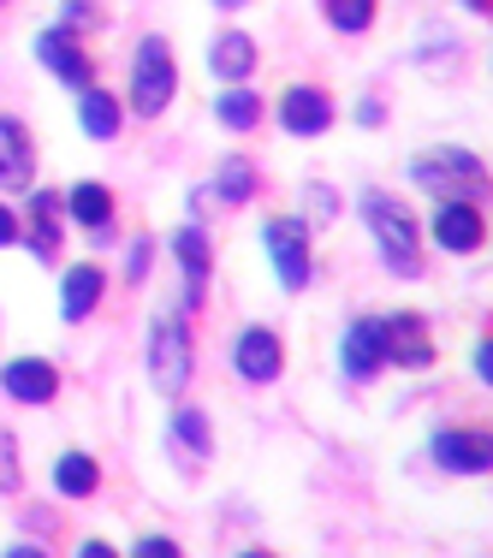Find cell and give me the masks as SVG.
Here are the masks:
<instances>
[{
    "label": "cell",
    "mask_w": 493,
    "mask_h": 558,
    "mask_svg": "<svg viewBox=\"0 0 493 558\" xmlns=\"http://www.w3.org/2000/svg\"><path fill=\"white\" fill-rule=\"evenodd\" d=\"M357 215H363L369 238H375V250H381V262L398 279H417L422 274V238H417V220H410V208L398 203V196L369 191L363 203H357Z\"/></svg>",
    "instance_id": "cell-1"
},
{
    "label": "cell",
    "mask_w": 493,
    "mask_h": 558,
    "mask_svg": "<svg viewBox=\"0 0 493 558\" xmlns=\"http://www.w3.org/2000/svg\"><path fill=\"white\" fill-rule=\"evenodd\" d=\"M143 368H149V387L161 392V398H184V392H191L196 351H191V327H184L179 315H155V322H149Z\"/></svg>",
    "instance_id": "cell-2"
},
{
    "label": "cell",
    "mask_w": 493,
    "mask_h": 558,
    "mask_svg": "<svg viewBox=\"0 0 493 558\" xmlns=\"http://www.w3.org/2000/svg\"><path fill=\"white\" fill-rule=\"evenodd\" d=\"M179 96V65H172L167 36H143L131 54V113L137 119H161Z\"/></svg>",
    "instance_id": "cell-3"
},
{
    "label": "cell",
    "mask_w": 493,
    "mask_h": 558,
    "mask_svg": "<svg viewBox=\"0 0 493 558\" xmlns=\"http://www.w3.org/2000/svg\"><path fill=\"white\" fill-rule=\"evenodd\" d=\"M410 179L422 184L429 196H464V203H476V196H488V167L482 155L470 149H422L417 161H410Z\"/></svg>",
    "instance_id": "cell-4"
},
{
    "label": "cell",
    "mask_w": 493,
    "mask_h": 558,
    "mask_svg": "<svg viewBox=\"0 0 493 558\" xmlns=\"http://www.w3.org/2000/svg\"><path fill=\"white\" fill-rule=\"evenodd\" d=\"M262 244L274 256V279L286 291H303L315 279V256H310V226L303 220H268L262 226Z\"/></svg>",
    "instance_id": "cell-5"
},
{
    "label": "cell",
    "mask_w": 493,
    "mask_h": 558,
    "mask_svg": "<svg viewBox=\"0 0 493 558\" xmlns=\"http://www.w3.org/2000/svg\"><path fill=\"white\" fill-rule=\"evenodd\" d=\"M232 368L250 387H274V380L286 375V344H279L274 327H244L232 344Z\"/></svg>",
    "instance_id": "cell-6"
},
{
    "label": "cell",
    "mask_w": 493,
    "mask_h": 558,
    "mask_svg": "<svg viewBox=\"0 0 493 558\" xmlns=\"http://www.w3.org/2000/svg\"><path fill=\"white\" fill-rule=\"evenodd\" d=\"M381 344H386V363H398V368H434V356H440L429 322H422L417 310L386 315V322H381Z\"/></svg>",
    "instance_id": "cell-7"
},
{
    "label": "cell",
    "mask_w": 493,
    "mask_h": 558,
    "mask_svg": "<svg viewBox=\"0 0 493 558\" xmlns=\"http://www.w3.org/2000/svg\"><path fill=\"white\" fill-rule=\"evenodd\" d=\"M482 238H488V215L476 203L446 196V203L434 208V244L446 250V256H470V250H482Z\"/></svg>",
    "instance_id": "cell-8"
},
{
    "label": "cell",
    "mask_w": 493,
    "mask_h": 558,
    "mask_svg": "<svg viewBox=\"0 0 493 558\" xmlns=\"http://www.w3.org/2000/svg\"><path fill=\"white\" fill-rule=\"evenodd\" d=\"M333 96L315 84H286V96H279V125H286V137H322L333 125Z\"/></svg>",
    "instance_id": "cell-9"
},
{
    "label": "cell",
    "mask_w": 493,
    "mask_h": 558,
    "mask_svg": "<svg viewBox=\"0 0 493 558\" xmlns=\"http://www.w3.org/2000/svg\"><path fill=\"white\" fill-rule=\"evenodd\" d=\"M339 368H345V380H375L381 368H386V344H381V322L375 315H357L351 327H345V344H339Z\"/></svg>",
    "instance_id": "cell-10"
},
{
    "label": "cell",
    "mask_w": 493,
    "mask_h": 558,
    "mask_svg": "<svg viewBox=\"0 0 493 558\" xmlns=\"http://www.w3.org/2000/svg\"><path fill=\"white\" fill-rule=\"evenodd\" d=\"M19 238L31 244V256H36V262H55V256H60V244H65V196L36 191V196H31V220L19 226Z\"/></svg>",
    "instance_id": "cell-11"
},
{
    "label": "cell",
    "mask_w": 493,
    "mask_h": 558,
    "mask_svg": "<svg viewBox=\"0 0 493 558\" xmlns=\"http://www.w3.org/2000/svg\"><path fill=\"white\" fill-rule=\"evenodd\" d=\"M429 451H434L440 470H452V475H488V463H493L488 434H476V428H440L429 440Z\"/></svg>",
    "instance_id": "cell-12"
},
{
    "label": "cell",
    "mask_w": 493,
    "mask_h": 558,
    "mask_svg": "<svg viewBox=\"0 0 493 558\" xmlns=\"http://www.w3.org/2000/svg\"><path fill=\"white\" fill-rule=\"evenodd\" d=\"M0 392L19 398V404H55L60 368L48 363V356H12V363L0 368Z\"/></svg>",
    "instance_id": "cell-13"
},
{
    "label": "cell",
    "mask_w": 493,
    "mask_h": 558,
    "mask_svg": "<svg viewBox=\"0 0 493 558\" xmlns=\"http://www.w3.org/2000/svg\"><path fill=\"white\" fill-rule=\"evenodd\" d=\"M36 60L48 65V72L60 77V84H72V89H84V84H96V65H89V54H84V43H77L72 31H43L36 36Z\"/></svg>",
    "instance_id": "cell-14"
},
{
    "label": "cell",
    "mask_w": 493,
    "mask_h": 558,
    "mask_svg": "<svg viewBox=\"0 0 493 558\" xmlns=\"http://www.w3.org/2000/svg\"><path fill=\"white\" fill-rule=\"evenodd\" d=\"M36 179V143L24 131V119L0 113V191H31Z\"/></svg>",
    "instance_id": "cell-15"
},
{
    "label": "cell",
    "mask_w": 493,
    "mask_h": 558,
    "mask_svg": "<svg viewBox=\"0 0 493 558\" xmlns=\"http://www.w3.org/2000/svg\"><path fill=\"white\" fill-rule=\"evenodd\" d=\"M101 298H108V274L96 268V262H77V268H65L60 279V315L65 322H89V315L101 310Z\"/></svg>",
    "instance_id": "cell-16"
},
{
    "label": "cell",
    "mask_w": 493,
    "mask_h": 558,
    "mask_svg": "<svg viewBox=\"0 0 493 558\" xmlns=\"http://www.w3.org/2000/svg\"><path fill=\"white\" fill-rule=\"evenodd\" d=\"M172 256L184 268V310H203V291H208V268H215V250H208V232L203 226H184L172 238Z\"/></svg>",
    "instance_id": "cell-17"
},
{
    "label": "cell",
    "mask_w": 493,
    "mask_h": 558,
    "mask_svg": "<svg viewBox=\"0 0 493 558\" xmlns=\"http://www.w3.org/2000/svg\"><path fill=\"white\" fill-rule=\"evenodd\" d=\"M172 451H179L184 470H203L215 458V428H208L203 410H172Z\"/></svg>",
    "instance_id": "cell-18"
},
{
    "label": "cell",
    "mask_w": 493,
    "mask_h": 558,
    "mask_svg": "<svg viewBox=\"0 0 493 558\" xmlns=\"http://www.w3.org/2000/svg\"><path fill=\"white\" fill-rule=\"evenodd\" d=\"M77 125H84V137L113 143L119 125H125V113H119V96H108V89H96V84H84V89H77Z\"/></svg>",
    "instance_id": "cell-19"
},
{
    "label": "cell",
    "mask_w": 493,
    "mask_h": 558,
    "mask_svg": "<svg viewBox=\"0 0 493 558\" xmlns=\"http://www.w3.org/2000/svg\"><path fill=\"white\" fill-rule=\"evenodd\" d=\"M65 215H72L101 244V238L113 232V191H108V184H77V191L65 196Z\"/></svg>",
    "instance_id": "cell-20"
},
{
    "label": "cell",
    "mask_w": 493,
    "mask_h": 558,
    "mask_svg": "<svg viewBox=\"0 0 493 558\" xmlns=\"http://www.w3.org/2000/svg\"><path fill=\"white\" fill-rule=\"evenodd\" d=\"M208 72L226 77V84H244V77L256 72V43H250L244 31H220L215 48H208Z\"/></svg>",
    "instance_id": "cell-21"
},
{
    "label": "cell",
    "mask_w": 493,
    "mask_h": 558,
    "mask_svg": "<svg viewBox=\"0 0 493 558\" xmlns=\"http://www.w3.org/2000/svg\"><path fill=\"white\" fill-rule=\"evenodd\" d=\"M101 487V463L89 451H60L55 458V494L65 499H89Z\"/></svg>",
    "instance_id": "cell-22"
},
{
    "label": "cell",
    "mask_w": 493,
    "mask_h": 558,
    "mask_svg": "<svg viewBox=\"0 0 493 558\" xmlns=\"http://www.w3.org/2000/svg\"><path fill=\"white\" fill-rule=\"evenodd\" d=\"M256 191H262V179H256V167H250L244 155H232V161H220V172H215V196H220L226 208H244Z\"/></svg>",
    "instance_id": "cell-23"
},
{
    "label": "cell",
    "mask_w": 493,
    "mask_h": 558,
    "mask_svg": "<svg viewBox=\"0 0 493 558\" xmlns=\"http://www.w3.org/2000/svg\"><path fill=\"white\" fill-rule=\"evenodd\" d=\"M215 119L226 131H250L262 119V96H256V89H226V96L215 101Z\"/></svg>",
    "instance_id": "cell-24"
},
{
    "label": "cell",
    "mask_w": 493,
    "mask_h": 558,
    "mask_svg": "<svg viewBox=\"0 0 493 558\" xmlns=\"http://www.w3.org/2000/svg\"><path fill=\"white\" fill-rule=\"evenodd\" d=\"M322 12L339 36H363L375 24V0H322Z\"/></svg>",
    "instance_id": "cell-25"
},
{
    "label": "cell",
    "mask_w": 493,
    "mask_h": 558,
    "mask_svg": "<svg viewBox=\"0 0 493 558\" xmlns=\"http://www.w3.org/2000/svg\"><path fill=\"white\" fill-rule=\"evenodd\" d=\"M101 24H108V12H101L96 0H65V7H60V31H72V36L101 31Z\"/></svg>",
    "instance_id": "cell-26"
},
{
    "label": "cell",
    "mask_w": 493,
    "mask_h": 558,
    "mask_svg": "<svg viewBox=\"0 0 493 558\" xmlns=\"http://www.w3.org/2000/svg\"><path fill=\"white\" fill-rule=\"evenodd\" d=\"M24 487V463H19V440L0 428V494H19Z\"/></svg>",
    "instance_id": "cell-27"
},
{
    "label": "cell",
    "mask_w": 493,
    "mask_h": 558,
    "mask_svg": "<svg viewBox=\"0 0 493 558\" xmlns=\"http://www.w3.org/2000/svg\"><path fill=\"white\" fill-rule=\"evenodd\" d=\"M303 203H310V220H315V226L339 220V196H333L327 184H310V191H303Z\"/></svg>",
    "instance_id": "cell-28"
},
{
    "label": "cell",
    "mask_w": 493,
    "mask_h": 558,
    "mask_svg": "<svg viewBox=\"0 0 493 558\" xmlns=\"http://www.w3.org/2000/svg\"><path fill=\"white\" fill-rule=\"evenodd\" d=\"M149 262H155V244H149V238H131V250H125V279H143V274H149Z\"/></svg>",
    "instance_id": "cell-29"
},
{
    "label": "cell",
    "mask_w": 493,
    "mask_h": 558,
    "mask_svg": "<svg viewBox=\"0 0 493 558\" xmlns=\"http://www.w3.org/2000/svg\"><path fill=\"white\" fill-rule=\"evenodd\" d=\"M131 553H137V558H179V541H167V535H143Z\"/></svg>",
    "instance_id": "cell-30"
},
{
    "label": "cell",
    "mask_w": 493,
    "mask_h": 558,
    "mask_svg": "<svg viewBox=\"0 0 493 558\" xmlns=\"http://www.w3.org/2000/svg\"><path fill=\"white\" fill-rule=\"evenodd\" d=\"M476 380H482V387H493V344H488V339L476 344Z\"/></svg>",
    "instance_id": "cell-31"
},
{
    "label": "cell",
    "mask_w": 493,
    "mask_h": 558,
    "mask_svg": "<svg viewBox=\"0 0 493 558\" xmlns=\"http://www.w3.org/2000/svg\"><path fill=\"white\" fill-rule=\"evenodd\" d=\"M7 244H19V215L0 203V250H7Z\"/></svg>",
    "instance_id": "cell-32"
},
{
    "label": "cell",
    "mask_w": 493,
    "mask_h": 558,
    "mask_svg": "<svg viewBox=\"0 0 493 558\" xmlns=\"http://www.w3.org/2000/svg\"><path fill=\"white\" fill-rule=\"evenodd\" d=\"M357 125H381V101H375V96H369L363 108H357Z\"/></svg>",
    "instance_id": "cell-33"
},
{
    "label": "cell",
    "mask_w": 493,
    "mask_h": 558,
    "mask_svg": "<svg viewBox=\"0 0 493 558\" xmlns=\"http://www.w3.org/2000/svg\"><path fill=\"white\" fill-rule=\"evenodd\" d=\"M464 7H470L476 19H488V12H493V0H464Z\"/></svg>",
    "instance_id": "cell-34"
},
{
    "label": "cell",
    "mask_w": 493,
    "mask_h": 558,
    "mask_svg": "<svg viewBox=\"0 0 493 558\" xmlns=\"http://www.w3.org/2000/svg\"><path fill=\"white\" fill-rule=\"evenodd\" d=\"M215 7H220V12H238V7H250V0H215Z\"/></svg>",
    "instance_id": "cell-35"
},
{
    "label": "cell",
    "mask_w": 493,
    "mask_h": 558,
    "mask_svg": "<svg viewBox=\"0 0 493 558\" xmlns=\"http://www.w3.org/2000/svg\"><path fill=\"white\" fill-rule=\"evenodd\" d=\"M0 7H7V0H0Z\"/></svg>",
    "instance_id": "cell-36"
}]
</instances>
